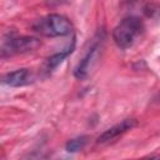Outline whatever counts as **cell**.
Instances as JSON below:
<instances>
[{
	"mask_svg": "<svg viewBox=\"0 0 160 160\" xmlns=\"http://www.w3.org/2000/svg\"><path fill=\"white\" fill-rule=\"evenodd\" d=\"M144 31L141 19L136 16L124 18L112 30V40L118 48L125 50L131 48Z\"/></svg>",
	"mask_w": 160,
	"mask_h": 160,
	"instance_id": "obj_1",
	"label": "cell"
},
{
	"mask_svg": "<svg viewBox=\"0 0 160 160\" xmlns=\"http://www.w3.org/2000/svg\"><path fill=\"white\" fill-rule=\"evenodd\" d=\"M32 29L34 31H36L42 36L58 38V36L69 35L72 31V24L64 15L49 14L46 16L38 19L32 24Z\"/></svg>",
	"mask_w": 160,
	"mask_h": 160,
	"instance_id": "obj_2",
	"label": "cell"
},
{
	"mask_svg": "<svg viewBox=\"0 0 160 160\" xmlns=\"http://www.w3.org/2000/svg\"><path fill=\"white\" fill-rule=\"evenodd\" d=\"M102 42H104L102 34L101 35L98 34V36L95 38V40L91 44V46L88 49L85 55L81 58V60L78 62V65L74 69V76L76 79L82 80V79L89 76V74L91 72V70L96 65L98 60L100 59L101 50H102Z\"/></svg>",
	"mask_w": 160,
	"mask_h": 160,
	"instance_id": "obj_3",
	"label": "cell"
},
{
	"mask_svg": "<svg viewBox=\"0 0 160 160\" xmlns=\"http://www.w3.org/2000/svg\"><path fill=\"white\" fill-rule=\"evenodd\" d=\"M40 40L34 36H14L10 35L1 45V56H11L14 54H24L32 51L40 46Z\"/></svg>",
	"mask_w": 160,
	"mask_h": 160,
	"instance_id": "obj_4",
	"label": "cell"
},
{
	"mask_svg": "<svg viewBox=\"0 0 160 160\" xmlns=\"http://www.w3.org/2000/svg\"><path fill=\"white\" fill-rule=\"evenodd\" d=\"M138 124V121L135 119H125L122 121H120L119 124L109 128L108 130H105L96 140L98 144H106V142H110L112 140H115L116 138H119L120 135L125 134L126 131L131 130L132 128H135Z\"/></svg>",
	"mask_w": 160,
	"mask_h": 160,
	"instance_id": "obj_5",
	"label": "cell"
},
{
	"mask_svg": "<svg viewBox=\"0 0 160 160\" xmlns=\"http://www.w3.org/2000/svg\"><path fill=\"white\" fill-rule=\"evenodd\" d=\"M31 81H32V74L28 69H18L2 76V84L9 85L11 88L24 86L30 84Z\"/></svg>",
	"mask_w": 160,
	"mask_h": 160,
	"instance_id": "obj_6",
	"label": "cell"
},
{
	"mask_svg": "<svg viewBox=\"0 0 160 160\" xmlns=\"http://www.w3.org/2000/svg\"><path fill=\"white\" fill-rule=\"evenodd\" d=\"M74 46H75V40H72L71 44L68 45L65 49H62V50H60L59 52L52 54L50 58H48L46 61H45V64H44V70H45L48 74H50L54 69H56V68L64 61L65 58H68V56L72 52Z\"/></svg>",
	"mask_w": 160,
	"mask_h": 160,
	"instance_id": "obj_7",
	"label": "cell"
},
{
	"mask_svg": "<svg viewBox=\"0 0 160 160\" xmlns=\"http://www.w3.org/2000/svg\"><path fill=\"white\" fill-rule=\"evenodd\" d=\"M88 142V138L86 136H78V138H74V139H70L66 145H65V149L66 151L69 152H76L79 150H81Z\"/></svg>",
	"mask_w": 160,
	"mask_h": 160,
	"instance_id": "obj_8",
	"label": "cell"
},
{
	"mask_svg": "<svg viewBox=\"0 0 160 160\" xmlns=\"http://www.w3.org/2000/svg\"><path fill=\"white\" fill-rule=\"evenodd\" d=\"M142 160H160V156L159 155H154V156H149V158L142 159Z\"/></svg>",
	"mask_w": 160,
	"mask_h": 160,
	"instance_id": "obj_9",
	"label": "cell"
}]
</instances>
